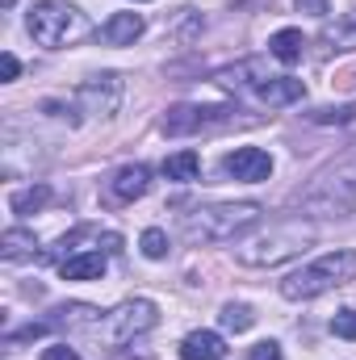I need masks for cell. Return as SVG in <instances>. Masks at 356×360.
Wrapping results in <instances>:
<instances>
[{
    "mask_svg": "<svg viewBox=\"0 0 356 360\" xmlns=\"http://www.w3.org/2000/svg\"><path fill=\"white\" fill-rule=\"evenodd\" d=\"M25 30H30V38L38 46L59 51V46H68V42L89 34V17L76 4H68V0H38L30 8V17H25Z\"/></svg>",
    "mask_w": 356,
    "mask_h": 360,
    "instance_id": "4",
    "label": "cell"
},
{
    "mask_svg": "<svg viewBox=\"0 0 356 360\" xmlns=\"http://www.w3.org/2000/svg\"><path fill=\"white\" fill-rule=\"evenodd\" d=\"M298 210L306 218H348L356 214V172H327L306 193H298Z\"/></svg>",
    "mask_w": 356,
    "mask_h": 360,
    "instance_id": "6",
    "label": "cell"
},
{
    "mask_svg": "<svg viewBox=\"0 0 356 360\" xmlns=\"http://www.w3.org/2000/svg\"><path fill=\"white\" fill-rule=\"evenodd\" d=\"M268 55H272L276 63H298V59L306 55V34H302V30H276V34L268 38Z\"/></svg>",
    "mask_w": 356,
    "mask_h": 360,
    "instance_id": "17",
    "label": "cell"
},
{
    "mask_svg": "<svg viewBox=\"0 0 356 360\" xmlns=\"http://www.w3.org/2000/svg\"><path fill=\"white\" fill-rule=\"evenodd\" d=\"M34 248H38V239H34V231H25V226H8V231L0 235V256H4V260H34Z\"/></svg>",
    "mask_w": 356,
    "mask_h": 360,
    "instance_id": "18",
    "label": "cell"
},
{
    "mask_svg": "<svg viewBox=\"0 0 356 360\" xmlns=\"http://www.w3.org/2000/svg\"><path fill=\"white\" fill-rule=\"evenodd\" d=\"M222 172L231 180H243V184H260L272 176V155L260 147H235L222 155Z\"/></svg>",
    "mask_w": 356,
    "mask_h": 360,
    "instance_id": "10",
    "label": "cell"
},
{
    "mask_svg": "<svg viewBox=\"0 0 356 360\" xmlns=\"http://www.w3.org/2000/svg\"><path fill=\"white\" fill-rule=\"evenodd\" d=\"M143 30H147L143 13H113V17L101 25V42H105V46H130L134 38H143Z\"/></svg>",
    "mask_w": 356,
    "mask_h": 360,
    "instance_id": "12",
    "label": "cell"
},
{
    "mask_svg": "<svg viewBox=\"0 0 356 360\" xmlns=\"http://www.w3.org/2000/svg\"><path fill=\"white\" fill-rule=\"evenodd\" d=\"M139 248H143V256H147V260H164V256L172 252V243H168V235H164L160 226H147V231H143V239H139Z\"/></svg>",
    "mask_w": 356,
    "mask_h": 360,
    "instance_id": "22",
    "label": "cell"
},
{
    "mask_svg": "<svg viewBox=\"0 0 356 360\" xmlns=\"http://www.w3.org/2000/svg\"><path fill=\"white\" fill-rule=\"evenodd\" d=\"M46 201H51V188H46V184H30V188H17V193L8 197V210H13V214H38Z\"/></svg>",
    "mask_w": 356,
    "mask_h": 360,
    "instance_id": "20",
    "label": "cell"
},
{
    "mask_svg": "<svg viewBox=\"0 0 356 360\" xmlns=\"http://www.w3.org/2000/svg\"><path fill=\"white\" fill-rule=\"evenodd\" d=\"M260 222L256 201H218V205H197L184 214V239L189 243H235Z\"/></svg>",
    "mask_w": 356,
    "mask_h": 360,
    "instance_id": "1",
    "label": "cell"
},
{
    "mask_svg": "<svg viewBox=\"0 0 356 360\" xmlns=\"http://www.w3.org/2000/svg\"><path fill=\"white\" fill-rule=\"evenodd\" d=\"M160 172H164L168 180H180V184H189V180L201 176V155L184 147V151H177V155H168V160H164V168H160Z\"/></svg>",
    "mask_w": 356,
    "mask_h": 360,
    "instance_id": "19",
    "label": "cell"
},
{
    "mask_svg": "<svg viewBox=\"0 0 356 360\" xmlns=\"http://www.w3.org/2000/svg\"><path fill=\"white\" fill-rule=\"evenodd\" d=\"M331 331H336L340 340H356V310H340V314L331 319Z\"/></svg>",
    "mask_w": 356,
    "mask_h": 360,
    "instance_id": "24",
    "label": "cell"
},
{
    "mask_svg": "<svg viewBox=\"0 0 356 360\" xmlns=\"http://www.w3.org/2000/svg\"><path fill=\"white\" fill-rule=\"evenodd\" d=\"M239 109L231 105H172L164 113V134L168 139H184V134H197V130H222L235 122Z\"/></svg>",
    "mask_w": 356,
    "mask_h": 360,
    "instance_id": "7",
    "label": "cell"
},
{
    "mask_svg": "<svg viewBox=\"0 0 356 360\" xmlns=\"http://www.w3.org/2000/svg\"><path fill=\"white\" fill-rule=\"evenodd\" d=\"M218 323H222L227 331H235V335H243V331H252V323H256V314H252V306H243V302H227V306L218 310Z\"/></svg>",
    "mask_w": 356,
    "mask_h": 360,
    "instance_id": "21",
    "label": "cell"
},
{
    "mask_svg": "<svg viewBox=\"0 0 356 360\" xmlns=\"http://www.w3.org/2000/svg\"><path fill=\"white\" fill-rule=\"evenodd\" d=\"M147 188H151V168L147 164H126V168H117L113 180H109V193L117 201H139Z\"/></svg>",
    "mask_w": 356,
    "mask_h": 360,
    "instance_id": "11",
    "label": "cell"
},
{
    "mask_svg": "<svg viewBox=\"0 0 356 360\" xmlns=\"http://www.w3.org/2000/svg\"><path fill=\"white\" fill-rule=\"evenodd\" d=\"M155 323H160L155 302H147V297H130V302H122V306L105 310V314H101V323L92 327L89 335H96V340H101V344H109V348H126V344H134L139 335H147Z\"/></svg>",
    "mask_w": 356,
    "mask_h": 360,
    "instance_id": "5",
    "label": "cell"
},
{
    "mask_svg": "<svg viewBox=\"0 0 356 360\" xmlns=\"http://www.w3.org/2000/svg\"><path fill=\"white\" fill-rule=\"evenodd\" d=\"M248 360H285V356H281V344L276 340H260V344H252Z\"/></svg>",
    "mask_w": 356,
    "mask_h": 360,
    "instance_id": "25",
    "label": "cell"
},
{
    "mask_svg": "<svg viewBox=\"0 0 356 360\" xmlns=\"http://www.w3.org/2000/svg\"><path fill=\"white\" fill-rule=\"evenodd\" d=\"M122 96H126V84L117 72H101V76H89L80 89H76V109L89 113L96 122H109L117 109H122Z\"/></svg>",
    "mask_w": 356,
    "mask_h": 360,
    "instance_id": "8",
    "label": "cell"
},
{
    "mask_svg": "<svg viewBox=\"0 0 356 360\" xmlns=\"http://www.w3.org/2000/svg\"><path fill=\"white\" fill-rule=\"evenodd\" d=\"M310 122H319V126H348V122H356V105H340V109H314L310 113Z\"/></svg>",
    "mask_w": 356,
    "mask_h": 360,
    "instance_id": "23",
    "label": "cell"
},
{
    "mask_svg": "<svg viewBox=\"0 0 356 360\" xmlns=\"http://www.w3.org/2000/svg\"><path fill=\"white\" fill-rule=\"evenodd\" d=\"M134 4H147V0H134Z\"/></svg>",
    "mask_w": 356,
    "mask_h": 360,
    "instance_id": "30",
    "label": "cell"
},
{
    "mask_svg": "<svg viewBox=\"0 0 356 360\" xmlns=\"http://www.w3.org/2000/svg\"><path fill=\"white\" fill-rule=\"evenodd\" d=\"M227 356V340L218 331H189L180 340V360H222Z\"/></svg>",
    "mask_w": 356,
    "mask_h": 360,
    "instance_id": "13",
    "label": "cell"
},
{
    "mask_svg": "<svg viewBox=\"0 0 356 360\" xmlns=\"http://www.w3.org/2000/svg\"><path fill=\"white\" fill-rule=\"evenodd\" d=\"M356 281V252L352 248H336L310 264H302L298 272H289L281 281V297L285 302H310V297H323L340 285Z\"/></svg>",
    "mask_w": 356,
    "mask_h": 360,
    "instance_id": "2",
    "label": "cell"
},
{
    "mask_svg": "<svg viewBox=\"0 0 356 360\" xmlns=\"http://www.w3.org/2000/svg\"><path fill=\"white\" fill-rule=\"evenodd\" d=\"M298 4V13H306V17H327L331 8H327V0H293Z\"/></svg>",
    "mask_w": 356,
    "mask_h": 360,
    "instance_id": "27",
    "label": "cell"
},
{
    "mask_svg": "<svg viewBox=\"0 0 356 360\" xmlns=\"http://www.w3.org/2000/svg\"><path fill=\"white\" fill-rule=\"evenodd\" d=\"M302 80H293V76H268L265 84L256 89V96L265 101V105H293V101H302Z\"/></svg>",
    "mask_w": 356,
    "mask_h": 360,
    "instance_id": "16",
    "label": "cell"
},
{
    "mask_svg": "<svg viewBox=\"0 0 356 360\" xmlns=\"http://www.w3.org/2000/svg\"><path fill=\"white\" fill-rule=\"evenodd\" d=\"M84 243H96L105 256L109 252H122V235L117 231H101V226H76V231H68L42 260H68V256H76V252H92V248H84Z\"/></svg>",
    "mask_w": 356,
    "mask_h": 360,
    "instance_id": "9",
    "label": "cell"
},
{
    "mask_svg": "<svg viewBox=\"0 0 356 360\" xmlns=\"http://www.w3.org/2000/svg\"><path fill=\"white\" fill-rule=\"evenodd\" d=\"M310 239H314V231H310L306 222H276V226H268L265 235L248 239V243L235 252V260H239L243 269H276V264L302 256V252L310 248Z\"/></svg>",
    "mask_w": 356,
    "mask_h": 360,
    "instance_id": "3",
    "label": "cell"
},
{
    "mask_svg": "<svg viewBox=\"0 0 356 360\" xmlns=\"http://www.w3.org/2000/svg\"><path fill=\"white\" fill-rule=\"evenodd\" d=\"M42 360H80V352L68 344H55V348H42Z\"/></svg>",
    "mask_w": 356,
    "mask_h": 360,
    "instance_id": "28",
    "label": "cell"
},
{
    "mask_svg": "<svg viewBox=\"0 0 356 360\" xmlns=\"http://www.w3.org/2000/svg\"><path fill=\"white\" fill-rule=\"evenodd\" d=\"M17 72H21L17 55H13V51H4V55H0V80H4V84H13V80H17Z\"/></svg>",
    "mask_w": 356,
    "mask_h": 360,
    "instance_id": "26",
    "label": "cell"
},
{
    "mask_svg": "<svg viewBox=\"0 0 356 360\" xmlns=\"http://www.w3.org/2000/svg\"><path fill=\"white\" fill-rule=\"evenodd\" d=\"M101 314H105V310H96V306L72 302V306H59V310H55L51 327H68V331H92V327L101 323Z\"/></svg>",
    "mask_w": 356,
    "mask_h": 360,
    "instance_id": "15",
    "label": "cell"
},
{
    "mask_svg": "<svg viewBox=\"0 0 356 360\" xmlns=\"http://www.w3.org/2000/svg\"><path fill=\"white\" fill-rule=\"evenodd\" d=\"M8 4H13V0H4V8H8Z\"/></svg>",
    "mask_w": 356,
    "mask_h": 360,
    "instance_id": "29",
    "label": "cell"
},
{
    "mask_svg": "<svg viewBox=\"0 0 356 360\" xmlns=\"http://www.w3.org/2000/svg\"><path fill=\"white\" fill-rule=\"evenodd\" d=\"M63 281H101L105 276V252H76L68 260H59Z\"/></svg>",
    "mask_w": 356,
    "mask_h": 360,
    "instance_id": "14",
    "label": "cell"
}]
</instances>
